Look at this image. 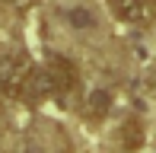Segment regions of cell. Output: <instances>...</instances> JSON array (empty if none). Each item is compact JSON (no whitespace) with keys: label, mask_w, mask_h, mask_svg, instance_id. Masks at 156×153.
Segmentation results:
<instances>
[{"label":"cell","mask_w":156,"mask_h":153,"mask_svg":"<svg viewBox=\"0 0 156 153\" xmlns=\"http://www.w3.org/2000/svg\"><path fill=\"white\" fill-rule=\"evenodd\" d=\"M76 86V70L70 61L58 58V54H51V58L45 61V67H38V70H32V80H29V89L35 96H64L67 89Z\"/></svg>","instance_id":"1"},{"label":"cell","mask_w":156,"mask_h":153,"mask_svg":"<svg viewBox=\"0 0 156 153\" xmlns=\"http://www.w3.org/2000/svg\"><path fill=\"white\" fill-rule=\"evenodd\" d=\"M32 80V61L26 51H3L0 54V93L23 96Z\"/></svg>","instance_id":"2"},{"label":"cell","mask_w":156,"mask_h":153,"mask_svg":"<svg viewBox=\"0 0 156 153\" xmlns=\"http://www.w3.org/2000/svg\"><path fill=\"white\" fill-rule=\"evenodd\" d=\"M108 3L118 19L134 23V26H144L156 16V0H108Z\"/></svg>","instance_id":"3"},{"label":"cell","mask_w":156,"mask_h":153,"mask_svg":"<svg viewBox=\"0 0 156 153\" xmlns=\"http://www.w3.org/2000/svg\"><path fill=\"white\" fill-rule=\"evenodd\" d=\"M112 109V93L108 89H96L93 96L86 99V109H83V115L89 118V121H99V118H105Z\"/></svg>","instance_id":"4"},{"label":"cell","mask_w":156,"mask_h":153,"mask_svg":"<svg viewBox=\"0 0 156 153\" xmlns=\"http://www.w3.org/2000/svg\"><path fill=\"white\" fill-rule=\"evenodd\" d=\"M121 141H124V147H131V150H137L140 144H144V128H140V121H137V118H131V121L124 124Z\"/></svg>","instance_id":"5"},{"label":"cell","mask_w":156,"mask_h":153,"mask_svg":"<svg viewBox=\"0 0 156 153\" xmlns=\"http://www.w3.org/2000/svg\"><path fill=\"white\" fill-rule=\"evenodd\" d=\"M67 16H70V23H73L76 29H89V26H93V16H89V13L83 10V6H73V10H70Z\"/></svg>","instance_id":"6"},{"label":"cell","mask_w":156,"mask_h":153,"mask_svg":"<svg viewBox=\"0 0 156 153\" xmlns=\"http://www.w3.org/2000/svg\"><path fill=\"white\" fill-rule=\"evenodd\" d=\"M6 6H29V3H35V0H3Z\"/></svg>","instance_id":"7"}]
</instances>
